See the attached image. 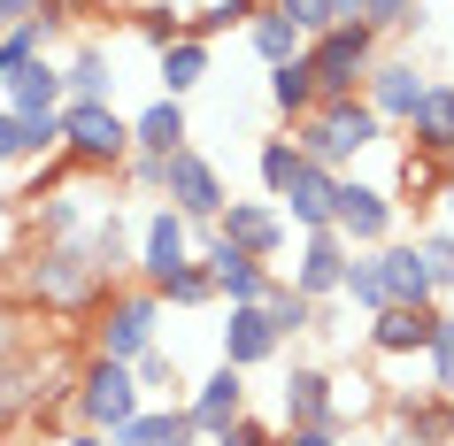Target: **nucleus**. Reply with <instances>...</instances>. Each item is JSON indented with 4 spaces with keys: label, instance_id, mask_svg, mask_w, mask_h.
<instances>
[{
    "label": "nucleus",
    "instance_id": "1",
    "mask_svg": "<svg viewBox=\"0 0 454 446\" xmlns=\"http://www.w3.org/2000/svg\"><path fill=\"white\" fill-rule=\"evenodd\" d=\"M93 231V223H85ZM108 262L93 254V239H47L39 254H31V270H24V293L31 301H47L54 316H93L100 301H108Z\"/></svg>",
    "mask_w": 454,
    "mask_h": 446
},
{
    "label": "nucleus",
    "instance_id": "2",
    "mask_svg": "<svg viewBox=\"0 0 454 446\" xmlns=\"http://www.w3.org/2000/svg\"><path fill=\"white\" fill-rule=\"evenodd\" d=\"M385 139V123H378V108H370V100L362 93H339V100H316L309 116L293 123V146H301V154H309L316 169H347L355 162V154H370V146Z\"/></svg>",
    "mask_w": 454,
    "mask_h": 446
},
{
    "label": "nucleus",
    "instance_id": "3",
    "mask_svg": "<svg viewBox=\"0 0 454 446\" xmlns=\"http://www.w3.org/2000/svg\"><path fill=\"white\" fill-rule=\"evenodd\" d=\"M123 154H131V116H116L108 100H62V162L70 169L116 177Z\"/></svg>",
    "mask_w": 454,
    "mask_h": 446
},
{
    "label": "nucleus",
    "instance_id": "4",
    "mask_svg": "<svg viewBox=\"0 0 454 446\" xmlns=\"http://www.w3.org/2000/svg\"><path fill=\"white\" fill-rule=\"evenodd\" d=\"M93 324H100V362H139L146 347H162V293H146V285H108V301L93 308Z\"/></svg>",
    "mask_w": 454,
    "mask_h": 446
},
{
    "label": "nucleus",
    "instance_id": "5",
    "mask_svg": "<svg viewBox=\"0 0 454 446\" xmlns=\"http://www.w3.org/2000/svg\"><path fill=\"white\" fill-rule=\"evenodd\" d=\"M62 408L77 416V431H100V439H116L123 423L146 408V393H139V377L123 370V362H100V354H93V362L77 370V385H70V400H62Z\"/></svg>",
    "mask_w": 454,
    "mask_h": 446
},
{
    "label": "nucleus",
    "instance_id": "6",
    "mask_svg": "<svg viewBox=\"0 0 454 446\" xmlns=\"http://www.w3.org/2000/svg\"><path fill=\"white\" fill-rule=\"evenodd\" d=\"M301 62H309V77H316V100L362 93V77L378 62V31L370 24H332V31H316L309 47H301Z\"/></svg>",
    "mask_w": 454,
    "mask_h": 446
},
{
    "label": "nucleus",
    "instance_id": "7",
    "mask_svg": "<svg viewBox=\"0 0 454 446\" xmlns=\"http://www.w3.org/2000/svg\"><path fill=\"white\" fill-rule=\"evenodd\" d=\"M162 200L185 215L192 231H215V215H223V200H231V185H223V169H215L200 146H177V154L162 162Z\"/></svg>",
    "mask_w": 454,
    "mask_h": 446
},
{
    "label": "nucleus",
    "instance_id": "8",
    "mask_svg": "<svg viewBox=\"0 0 454 446\" xmlns=\"http://www.w3.org/2000/svg\"><path fill=\"white\" fill-rule=\"evenodd\" d=\"M393 215H401V200L385 185H362L355 169H339V185H332V231L355 246V254H370V246H385L393 239Z\"/></svg>",
    "mask_w": 454,
    "mask_h": 446
},
{
    "label": "nucleus",
    "instance_id": "9",
    "mask_svg": "<svg viewBox=\"0 0 454 446\" xmlns=\"http://www.w3.org/2000/svg\"><path fill=\"white\" fill-rule=\"evenodd\" d=\"M185 262H192V223L169 208V200H154V208L139 215V254H131V270H139L146 293H162L169 270H185Z\"/></svg>",
    "mask_w": 454,
    "mask_h": 446
},
{
    "label": "nucleus",
    "instance_id": "10",
    "mask_svg": "<svg viewBox=\"0 0 454 446\" xmlns=\"http://www.w3.org/2000/svg\"><path fill=\"white\" fill-rule=\"evenodd\" d=\"M215 239H223V246H239V254H254L262 270H278V254L293 246V223L278 215V200H223Z\"/></svg>",
    "mask_w": 454,
    "mask_h": 446
},
{
    "label": "nucleus",
    "instance_id": "11",
    "mask_svg": "<svg viewBox=\"0 0 454 446\" xmlns=\"http://www.w3.org/2000/svg\"><path fill=\"white\" fill-rule=\"evenodd\" d=\"M347 239L339 231H301V246H293V270L286 285L301 293V301H339V278H347Z\"/></svg>",
    "mask_w": 454,
    "mask_h": 446
},
{
    "label": "nucleus",
    "instance_id": "12",
    "mask_svg": "<svg viewBox=\"0 0 454 446\" xmlns=\"http://www.w3.org/2000/svg\"><path fill=\"white\" fill-rule=\"evenodd\" d=\"M192 254L208 262V278H215V301H223V308H239V301H262V293H270V278H278V270H262L254 254L223 246L215 231H192Z\"/></svg>",
    "mask_w": 454,
    "mask_h": 446
},
{
    "label": "nucleus",
    "instance_id": "13",
    "mask_svg": "<svg viewBox=\"0 0 454 446\" xmlns=\"http://www.w3.org/2000/svg\"><path fill=\"white\" fill-rule=\"evenodd\" d=\"M247 416V370H231V362H215L200 385L185 393V423L200 431V439H215V431H231V423Z\"/></svg>",
    "mask_w": 454,
    "mask_h": 446
},
{
    "label": "nucleus",
    "instance_id": "14",
    "mask_svg": "<svg viewBox=\"0 0 454 446\" xmlns=\"http://www.w3.org/2000/svg\"><path fill=\"white\" fill-rule=\"evenodd\" d=\"M215 347H223V362H231V370H262V362H278V354H286V339L270 331L262 301H239V308H223Z\"/></svg>",
    "mask_w": 454,
    "mask_h": 446
},
{
    "label": "nucleus",
    "instance_id": "15",
    "mask_svg": "<svg viewBox=\"0 0 454 446\" xmlns=\"http://www.w3.org/2000/svg\"><path fill=\"white\" fill-rule=\"evenodd\" d=\"M439 316H447V308H378V316L362 324V339H370V354H385V362H416V354L431 347Z\"/></svg>",
    "mask_w": 454,
    "mask_h": 446
},
{
    "label": "nucleus",
    "instance_id": "16",
    "mask_svg": "<svg viewBox=\"0 0 454 446\" xmlns=\"http://www.w3.org/2000/svg\"><path fill=\"white\" fill-rule=\"evenodd\" d=\"M424 85H431V77L416 70V62H401V54H378V62H370V77H362V100L378 108V123H408V108L424 100Z\"/></svg>",
    "mask_w": 454,
    "mask_h": 446
},
{
    "label": "nucleus",
    "instance_id": "17",
    "mask_svg": "<svg viewBox=\"0 0 454 446\" xmlns=\"http://www.w3.org/2000/svg\"><path fill=\"white\" fill-rule=\"evenodd\" d=\"M370 254H378V278H385V308H439L416 239H385V246H370Z\"/></svg>",
    "mask_w": 454,
    "mask_h": 446
},
{
    "label": "nucleus",
    "instance_id": "18",
    "mask_svg": "<svg viewBox=\"0 0 454 446\" xmlns=\"http://www.w3.org/2000/svg\"><path fill=\"white\" fill-rule=\"evenodd\" d=\"M278 416H286V431L332 423V370H324V362H293V370L278 377Z\"/></svg>",
    "mask_w": 454,
    "mask_h": 446
},
{
    "label": "nucleus",
    "instance_id": "19",
    "mask_svg": "<svg viewBox=\"0 0 454 446\" xmlns=\"http://www.w3.org/2000/svg\"><path fill=\"white\" fill-rule=\"evenodd\" d=\"M0 108L8 116H54L62 108V62L54 54H31L24 70H8L0 77Z\"/></svg>",
    "mask_w": 454,
    "mask_h": 446
},
{
    "label": "nucleus",
    "instance_id": "20",
    "mask_svg": "<svg viewBox=\"0 0 454 446\" xmlns=\"http://www.w3.org/2000/svg\"><path fill=\"white\" fill-rule=\"evenodd\" d=\"M408 139V154H431V162H447V146H454V77H431L424 85V100L408 108V123H401Z\"/></svg>",
    "mask_w": 454,
    "mask_h": 446
},
{
    "label": "nucleus",
    "instance_id": "21",
    "mask_svg": "<svg viewBox=\"0 0 454 446\" xmlns=\"http://www.w3.org/2000/svg\"><path fill=\"white\" fill-rule=\"evenodd\" d=\"M131 146L139 154H177V146H192V123H185V100H169V93H154L131 116Z\"/></svg>",
    "mask_w": 454,
    "mask_h": 446
},
{
    "label": "nucleus",
    "instance_id": "22",
    "mask_svg": "<svg viewBox=\"0 0 454 446\" xmlns=\"http://www.w3.org/2000/svg\"><path fill=\"white\" fill-rule=\"evenodd\" d=\"M385 416H393V431L401 439H416V446H447V393H393L385 400Z\"/></svg>",
    "mask_w": 454,
    "mask_h": 446
},
{
    "label": "nucleus",
    "instance_id": "23",
    "mask_svg": "<svg viewBox=\"0 0 454 446\" xmlns=\"http://www.w3.org/2000/svg\"><path fill=\"white\" fill-rule=\"evenodd\" d=\"M332 185H339L332 169H316V162H309L301 177H293V192L278 200V215H286L293 231H332Z\"/></svg>",
    "mask_w": 454,
    "mask_h": 446
},
{
    "label": "nucleus",
    "instance_id": "24",
    "mask_svg": "<svg viewBox=\"0 0 454 446\" xmlns=\"http://www.w3.org/2000/svg\"><path fill=\"white\" fill-rule=\"evenodd\" d=\"M116 93V54L100 39H77V54L62 62V100H108Z\"/></svg>",
    "mask_w": 454,
    "mask_h": 446
},
{
    "label": "nucleus",
    "instance_id": "25",
    "mask_svg": "<svg viewBox=\"0 0 454 446\" xmlns=\"http://www.w3.org/2000/svg\"><path fill=\"white\" fill-rule=\"evenodd\" d=\"M108 446H208V439H200V431L185 423V408H154V400H146V408L123 423Z\"/></svg>",
    "mask_w": 454,
    "mask_h": 446
},
{
    "label": "nucleus",
    "instance_id": "26",
    "mask_svg": "<svg viewBox=\"0 0 454 446\" xmlns=\"http://www.w3.org/2000/svg\"><path fill=\"white\" fill-rule=\"evenodd\" d=\"M31 200H39V239H85V223H93V192L85 185H47Z\"/></svg>",
    "mask_w": 454,
    "mask_h": 446
},
{
    "label": "nucleus",
    "instance_id": "27",
    "mask_svg": "<svg viewBox=\"0 0 454 446\" xmlns=\"http://www.w3.org/2000/svg\"><path fill=\"white\" fill-rule=\"evenodd\" d=\"M247 47H254V62H262V70H278V62H301V47H309V39H301L278 8H254V16H247Z\"/></svg>",
    "mask_w": 454,
    "mask_h": 446
},
{
    "label": "nucleus",
    "instance_id": "28",
    "mask_svg": "<svg viewBox=\"0 0 454 446\" xmlns=\"http://www.w3.org/2000/svg\"><path fill=\"white\" fill-rule=\"evenodd\" d=\"M131 377H139V393L154 400V408H185V393H192V377L177 370V362H169L162 347H146L139 362H131Z\"/></svg>",
    "mask_w": 454,
    "mask_h": 446
},
{
    "label": "nucleus",
    "instance_id": "29",
    "mask_svg": "<svg viewBox=\"0 0 454 446\" xmlns=\"http://www.w3.org/2000/svg\"><path fill=\"white\" fill-rule=\"evenodd\" d=\"M154 70H162V93L169 100H185L192 85H208V47H200V39H177V47L154 54Z\"/></svg>",
    "mask_w": 454,
    "mask_h": 446
},
{
    "label": "nucleus",
    "instance_id": "30",
    "mask_svg": "<svg viewBox=\"0 0 454 446\" xmlns=\"http://www.w3.org/2000/svg\"><path fill=\"white\" fill-rule=\"evenodd\" d=\"M301 169H309V154H301L293 139H262V146H254V177H262V192H270V200H286Z\"/></svg>",
    "mask_w": 454,
    "mask_h": 446
},
{
    "label": "nucleus",
    "instance_id": "31",
    "mask_svg": "<svg viewBox=\"0 0 454 446\" xmlns=\"http://www.w3.org/2000/svg\"><path fill=\"white\" fill-rule=\"evenodd\" d=\"M378 408H385V393H378V377H370V370L332 377V431H347V423H362V416H378Z\"/></svg>",
    "mask_w": 454,
    "mask_h": 446
},
{
    "label": "nucleus",
    "instance_id": "32",
    "mask_svg": "<svg viewBox=\"0 0 454 446\" xmlns=\"http://www.w3.org/2000/svg\"><path fill=\"white\" fill-rule=\"evenodd\" d=\"M262 316H270V331H278V339H309V331H316V301H301L286 278H270Z\"/></svg>",
    "mask_w": 454,
    "mask_h": 446
},
{
    "label": "nucleus",
    "instance_id": "33",
    "mask_svg": "<svg viewBox=\"0 0 454 446\" xmlns=\"http://www.w3.org/2000/svg\"><path fill=\"white\" fill-rule=\"evenodd\" d=\"M270 108H278L286 123H301V116L316 108V77H309V62H278V70H270Z\"/></svg>",
    "mask_w": 454,
    "mask_h": 446
},
{
    "label": "nucleus",
    "instance_id": "34",
    "mask_svg": "<svg viewBox=\"0 0 454 446\" xmlns=\"http://www.w3.org/2000/svg\"><path fill=\"white\" fill-rule=\"evenodd\" d=\"M131 31L162 54V47H177V39H185V8H177V0H139V8H131Z\"/></svg>",
    "mask_w": 454,
    "mask_h": 446
},
{
    "label": "nucleus",
    "instance_id": "35",
    "mask_svg": "<svg viewBox=\"0 0 454 446\" xmlns=\"http://www.w3.org/2000/svg\"><path fill=\"white\" fill-rule=\"evenodd\" d=\"M339 301L362 308V316H378L385 308V278H378V254H347V278H339Z\"/></svg>",
    "mask_w": 454,
    "mask_h": 446
},
{
    "label": "nucleus",
    "instance_id": "36",
    "mask_svg": "<svg viewBox=\"0 0 454 446\" xmlns=\"http://www.w3.org/2000/svg\"><path fill=\"white\" fill-rule=\"evenodd\" d=\"M162 308H215V278H208V262H200V254H192L185 270H169Z\"/></svg>",
    "mask_w": 454,
    "mask_h": 446
},
{
    "label": "nucleus",
    "instance_id": "37",
    "mask_svg": "<svg viewBox=\"0 0 454 446\" xmlns=\"http://www.w3.org/2000/svg\"><path fill=\"white\" fill-rule=\"evenodd\" d=\"M416 254L431 270V293H454V223H424L416 231Z\"/></svg>",
    "mask_w": 454,
    "mask_h": 446
},
{
    "label": "nucleus",
    "instance_id": "38",
    "mask_svg": "<svg viewBox=\"0 0 454 446\" xmlns=\"http://www.w3.org/2000/svg\"><path fill=\"white\" fill-rule=\"evenodd\" d=\"M362 24L378 31H424V0H362Z\"/></svg>",
    "mask_w": 454,
    "mask_h": 446
},
{
    "label": "nucleus",
    "instance_id": "39",
    "mask_svg": "<svg viewBox=\"0 0 454 446\" xmlns=\"http://www.w3.org/2000/svg\"><path fill=\"white\" fill-rule=\"evenodd\" d=\"M424 370H431V393L454 400V316H439V331H431V347H424Z\"/></svg>",
    "mask_w": 454,
    "mask_h": 446
},
{
    "label": "nucleus",
    "instance_id": "40",
    "mask_svg": "<svg viewBox=\"0 0 454 446\" xmlns=\"http://www.w3.org/2000/svg\"><path fill=\"white\" fill-rule=\"evenodd\" d=\"M262 8H278L301 39H316V31H332V0H262Z\"/></svg>",
    "mask_w": 454,
    "mask_h": 446
},
{
    "label": "nucleus",
    "instance_id": "41",
    "mask_svg": "<svg viewBox=\"0 0 454 446\" xmlns=\"http://www.w3.org/2000/svg\"><path fill=\"white\" fill-rule=\"evenodd\" d=\"M162 162H169V154H139V146H131L116 177H123L131 192H146V200H162Z\"/></svg>",
    "mask_w": 454,
    "mask_h": 446
},
{
    "label": "nucleus",
    "instance_id": "42",
    "mask_svg": "<svg viewBox=\"0 0 454 446\" xmlns=\"http://www.w3.org/2000/svg\"><path fill=\"white\" fill-rule=\"evenodd\" d=\"M439 177H447V162H431V154H408L401 162V192H416V208L439 200Z\"/></svg>",
    "mask_w": 454,
    "mask_h": 446
},
{
    "label": "nucleus",
    "instance_id": "43",
    "mask_svg": "<svg viewBox=\"0 0 454 446\" xmlns=\"http://www.w3.org/2000/svg\"><path fill=\"white\" fill-rule=\"evenodd\" d=\"M208 446H278V431H270L262 416H239V423H231V431H215Z\"/></svg>",
    "mask_w": 454,
    "mask_h": 446
},
{
    "label": "nucleus",
    "instance_id": "44",
    "mask_svg": "<svg viewBox=\"0 0 454 446\" xmlns=\"http://www.w3.org/2000/svg\"><path fill=\"white\" fill-rule=\"evenodd\" d=\"M8 162H24V116L0 108V169H8Z\"/></svg>",
    "mask_w": 454,
    "mask_h": 446
},
{
    "label": "nucleus",
    "instance_id": "45",
    "mask_svg": "<svg viewBox=\"0 0 454 446\" xmlns=\"http://www.w3.org/2000/svg\"><path fill=\"white\" fill-rule=\"evenodd\" d=\"M278 446H339L332 423H309V431H278Z\"/></svg>",
    "mask_w": 454,
    "mask_h": 446
},
{
    "label": "nucleus",
    "instance_id": "46",
    "mask_svg": "<svg viewBox=\"0 0 454 446\" xmlns=\"http://www.w3.org/2000/svg\"><path fill=\"white\" fill-rule=\"evenodd\" d=\"M16 339H24V331H16V316H0V370H8V354H16Z\"/></svg>",
    "mask_w": 454,
    "mask_h": 446
},
{
    "label": "nucleus",
    "instance_id": "47",
    "mask_svg": "<svg viewBox=\"0 0 454 446\" xmlns=\"http://www.w3.org/2000/svg\"><path fill=\"white\" fill-rule=\"evenodd\" d=\"M332 24H362V0H332Z\"/></svg>",
    "mask_w": 454,
    "mask_h": 446
},
{
    "label": "nucleus",
    "instance_id": "48",
    "mask_svg": "<svg viewBox=\"0 0 454 446\" xmlns=\"http://www.w3.org/2000/svg\"><path fill=\"white\" fill-rule=\"evenodd\" d=\"M8 8V24H24V16H39V0H0Z\"/></svg>",
    "mask_w": 454,
    "mask_h": 446
},
{
    "label": "nucleus",
    "instance_id": "49",
    "mask_svg": "<svg viewBox=\"0 0 454 446\" xmlns=\"http://www.w3.org/2000/svg\"><path fill=\"white\" fill-rule=\"evenodd\" d=\"M439 208H447V223H454V169L439 177Z\"/></svg>",
    "mask_w": 454,
    "mask_h": 446
},
{
    "label": "nucleus",
    "instance_id": "50",
    "mask_svg": "<svg viewBox=\"0 0 454 446\" xmlns=\"http://www.w3.org/2000/svg\"><path fill=\"white\" fill-rule=\"evenodd\" d=\"M54 446H108L100 431H70V439H54Z\"/></svg>",
    "mask_w": 454,
    "mask_h": 446
},
{
    "label": "nucleus",
    "instance_id": "51",
    "mask_svg": "<svg viewBox=\"0 0 454 446\" xmlns=\"http://www.w3.org/2000/svg\"><path fill=\"white\" fill-rule=\"evenodd\" d=\"M378 446H416V439H401V431H385V439H378Z\"/></svg>",
    "mask_w": 454,
    "mask_h": 446
},
{
    "label": "nucleus",
    "instance_id": "52",
    "mask_svg": "<svg viewBox=\"0 0 454 446\" xmlns=\"http://www.w3.org/2000/svg\"><path fill=\"white\" fill-rule=\"evenodd\" d=\"M100 8H123V16H131V8H139V0H100Z\"/></svg>",
    "mask_w": 454,
    "mask_h": 446
},
{
    "label": "nucleus",
    "instance_id": "53",
    "mask_svg": "<svg viewBox=\"0 0 454 446\" xmlns=\"http://www.w3.org/2000/svg\"><path fill=\"white\" fill-rule=\"evenodd\" d=\"M447 446H454V400H447Z\"/></svg>",
    "mask_w": 454,
    "mask_h": 446
},
{
    "label": "nucleus",
    "instance_id": "54",
    "mask_svg": "<svg viewBox=\"0 0 454 446\" xmlns=\"http://www.w3.org/2000/svg\"><path fill=\"white\" fill-rule=\"evenodd\" d=\"M239 8H247V16H254V8H262V0H239Z\"/></svg>",
    "mask_w": 454,
    "mask_h": 446
},
{
    "label": "nucleus",
    "instance_id": "55",
    "mask_svg": "<svg viewBox=\"0 0 454 446\" xmlns=\"http://www.w3.org/2000/svg\"><path fill=\"white\" fill-rule=\"evenodd\" d=\"M0 31H8V8H0Z\"/></svg>",
    "mask_w": 454,
    "mask_h": 446
},
{
    "label": "nucleus",
    "instance_id": "56",
    "mask_svg": "<svg viewBox=\"0 0 454 446\" xmlns=\"http://www.w3.org/2000/svg\"><path fill=\"white\" fill-rule=\"evenodd\" d=\"M447 169H454V146H447Z\"/></svg>",
    "mask_w": 454,
    "mask_h": 446
}]
</instances>
